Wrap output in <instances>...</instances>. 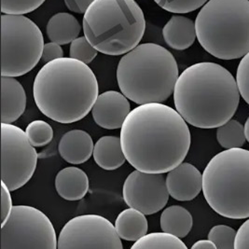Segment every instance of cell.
I'll use <instances>...</instances> for the list:
<instances>
[{"mask_svg":"<svg viewBox=\"0 0 249 249\" xmlns=\"http://www.w3.org/2000/svg\"><path fill=\"white\" fill-rule=\"evenodd\" d=\"M25 134L35 147H44L53 138L52 126L42 120H36L26 126Z\"/></svg>","mask_w":249,"mask_h":249,"instance_id":"d4e9b609","label":"cell"},{"mask_svg":"<svg viewBox=\"0 0 249 249\" xmlns=\"http://www.w3.org/2000/svg\"><path fill=\"white\" fill-rule=\"evenodd\" d=\"M166 186L173 199L192 201L203 191V175L192 163L182 162L168 172Z\"/></svg>","mask_w":249,"mask_h":249,"instance_id":"5bb4252c","label":"cell"},{"mask_svg":"<svg viewBox=\"0 0 249 249\" xmlns=\"http://www.w3.org/2000/svg\"><path fill=\"white\" fill-rule=\"evenodd\" d=\"M37 152L25 132L12 124H1V182L12 191L29 181L36 168Z\"/></svg>","mask_w":249,"mask_h":249,"instance_id":"30bf717a","label":"cell"},{"mask_svg":"<svg viewBox=\"0 0 249 249\" xmlns=\"http://www.w3.org/2000/svg\"><path fill=\"white\" fill-rule=\"evenodd\" d=\"M46 30L51 41L67 45L79 37L81 25L74 15L68 12H58L50 18Z\"/></svg>","mask_w":249,"mask_h":249,"instance_id":"ffe728a7","label":"cell"},{"mask_svg":"<svg viewBox=\"0 0 249 249\" xmlns=\"http://www.w3.org/2000/svg\"><path fill=\"white\" fill-rule=\"evenodd\" d=\"M132 249H187V246L169 232H151L135 242Z\"/></svg>","mask_w":249,"mask_h":249,"instance_id":"603a6c76","label":"cell"},{"mask_svg":"<svg viewBox=\"0 0 249 249\" xmlns=\"http://www.w3.org/2000/svg\"><path fill=\"white\" fill-rule=\"evenodd\" d=\"M82 28L99 53L118 56L139 45L146 20L136 0H94L84 13Z\"/></svg>","mask_w":249,"mask_h":249,"instance_id":"5b68a950","label":"cell"},{"mask_svg":"<svg viewBox=\"0 0 249 249\" xmlns=\"http://www.w3.org/2000/svg\"><path fill=\"white\" fill-rule=\"evenodd\" d=\"M90 183L86 173L80 168L70 166L58 172L55 189L60 197L67 201H79L85 197Z\"/></svg>","mask_w":249,"mask_h":249,"instance_id":"e0dca14e","label":"cell"},{"mask_svg":"<svg viewBox=\"0 0 249 249\" xmlns=\"http://www.w3.org/2000/svg\"><path fill=\"white\" fill-rule=\"evenodd\" d=\"M131 112L129 99L123 92L107 91L98 95L91 115L95 124L108 130L120 129Z\"/></svg>","mask_w":249,"mask_h":249,"instance_id":"4fadbf2b","label":"cell"},{"mask_svg":"<svg viewBox=\"0 0 249 249\" xmlns=\"http://www.w3.org/2000/svg\"><path fill=\"white\" fill-rule=\"evenodd\" d=\"M160 219L162 231L169 232L178 237H186L193 228V215L180 205H172L165 208Z\"/></svg>","mask_w":249,"mask_h":249,"instance_id":"7402d4cb","label":"cell"},{"mask_svg":"<svg viewBox=\"0 0 249 249\" xmlns=\"http://www.w3.org/2000/svg\"><path fill=\"white\" fill-rule=\"evenodd\" d=\"M234 249H249V218L242 224L237 231Z\"/></svg>","mask_w":249,"mask_h":249,"instance_id":"d6a6232c","label":"cell"},{"mask_svg":"<svg viewBox=\"0 0 249 249\" xmlns=\"http://www.w3.org/2000/svg\"><path fill=\"white\" fill-rule=\"evenodd\" d=\"M44 38L36 23L21 14L1 15V76L21 77L42 56Z\"/></svg>","mask_w":249,"mask_h":249,"instance_id":"ba28073f","label":"cell"},{"mask_svg":"<svg viewBox=\"0 0 249 249\" xmlns=\"http://www.w3.org/2000/svg\"><path fill=\"white\" fill-rule=\"evenodd\" d=\"M46 0H1V12L24 15L38 9Z\"/></svg>","mask_w":249,"mask_h":249,"instance_id":"f1b7e54d","label":"cell"},{"mask_svg":"<svg viewBox=\"0 0 249 249\" xmlns=\"http://www.w3.org/2000/svg\"><path fill=\"white\" fill-rule=\"evenodd\" d=\"M1 249H56L58 238L50 218L29 205H15L1 224Z\"/></svg>","mask_w":249,"mask_h":249,"instance_id":"9c48e42d","label":"cell"},{"mask_svg":"<svg viewBox=\"0 0 249 249\" xmlns=\"http://www.w3.org/2000/svg\"><path fill=\"white\" fill-rule=\"evenodd\" d=\"M245 134H246V138L249 143V117L245 124Z\"/></svg>","mask_w":249,"mask_h":249,"instance_id":"d590c367","label":"cell"},{"mask_svg":"<svg viewBox=\"0 0 249 249\" xmlns=\"http://www.w3.org/2000/svg\"><path fill=\"white\" fill-rule=\"evenodd\" d=\"M94 144L91 136L82 130H71L61 137L58 151L62 158L71 164H81L90 160Z\"/></svg>","mask_w":249,"mask_h":249,"instance_id":"2e32d148","label":"cell"},{"mask_svg":"<svg viewBox=\"0 0 249 249\" xmlns=\"http://www.w3.org/2000/svg\"><path fill=\"white\" fill-rule=\"evenodd\" d=\"M94 0H65L68 10L75 13H85Z\"/></svg>","mask_w":249,"mask_h":249,"instance_id":"836d02e7","label":"cell"},{"mask_svg":"<svg viewBox=\"0 0 249 249\" xmlns=\"http://www.w3.org/2000/svg\"><path fill=\"white\" fill-rule=\"evenodd\" d=\"M200 45L220 60L249 52V0H208L195 20Z\"/></svg>","mask_w":249,"mask_h":249,"instance_id":"8992f818","label":"cell"},{"mask_svg":"<svg viewBox=\"0 0 249 249\" xmlns=\"http://www.w3.org/2000/svg\"><path fill=\"white\" fill-rule=\"evenodd\" d=\"M98 53L99 52L91 45L85 36L75 38L71 42L69 50V55L71 58L77 59L87 65L94 60Z\"/></svg>","mask_w":249,"mask_h":249,"instance_id":"484cf974","label":"cell"},{"mask_svg":"<svg viewBox=\"0 0 249 249\" xmlns=\"http://www.w3.org/2000/svg\"><path fill=\"white\" fill-rule=\"evenodd\" d=\"M57 249H123L117 231L102 215H78L63 227L57 242Z\"/></svg>","mask_w":249,"mask_h":249,"instance_id":"8fae6325","label":"cell"},{"mask_svg":"<svg viewBox=\"0 0 249 249\" xmlns=\"http://www.w3.org/2000/svg\"><path fill=\"white\" fill-rule=\"evenodd\" d=\"M240 91L237 81L222 66L197 63L179 75L174 90L176 109L197 128H217L237 110Z\"/></svg>","mask_w":249,"mask_h":249,"instance_id":"7a4b0ae2","label":"cell"},{"mask_svg":"<svg viewBox=\"0 0 249 249\" xmlns=\"http://www.w3.org/2000/svg\"><path fill=\"white\" fill-rule=\"evenodd\" d=\"M162 36L172 49L187 50L193 46L197 37L195 22L186 16L173 15L162 28Z\"/></svg>","mask_w":249,"mask_h":249,"instance_id":"ac0fdd59","label":"cell"},{"mask_svg":"<svg viewBox=\"0 0 249 249\" xmlns=\"http://www.w3.org/2000/svg\"><path fill=\"white\" fill-rule=\"evenodd\" d=\"M127 161L136 170L165 174L183 162L191 147V132L177 109L162 103L139 105L121 130Z\"/></svg>","mask_w":249,"mask_h":249,"instance_id":"6da1fadb","label":"cell"},{"mask_svg":"<svg viewBox=\"0 0 249 249\" xmlns=\"http://www.w3.org/2000/svg\"><path fill=\"white\" fill-rule=\"evenodd\" d=\"M26 107L23 85L13 77H1V124L17 121Z\"/></svg>","mask_w":249,"mask_h":249,"instance_id":"9a60e30c","label":"cell"},{"mask_svg":"<svg viewBox=\"0 0 249 249\" xmlns=\"http://www.w3.org/2000/svg\"><path fill=\"white\" fill-rule=\"evenodd\" d=\"M115 229L121 239L136 242L147 233L146 215L135 208H127L116 218Z\"/></svg>","mask_w":249,"mask_h":249,"instance_id":"44dd1931","label":"cell"},{"mask_svg":"<svg viewBox=\"0 0 249 249\" xmlns=\"http://www.w3.org/2000/svg\"><path fill=\"white\" fill-rule=\"evenodd\" d=\"M236 81L241 96L249 105V52L239 63Z\"/></svg>","mask_w":249,"mask_h":249,"instance_id":"f546056e","label":"cell"},{"mask_svg":"<svg viewBox=\"0 0 249 249\" xmlns=\"http://www.w3.org/2000/svg\"><path fill=\"white\" fill-rule=\"evenodd\" d=\"M178 77L174 55L155 43L136 46L122 57L117 68L120 90L137 105L165 102Z\"/></svg>","mask_w":249,"mask_h":249,"instance_id":"277c9868","label":"cell"},{"mask_svg":"<svg viewBox=\"0 0 249 249\" xmlns=\"http://www.w3.org/2000/svg\"><path fill=\"white\" fill-rule=\"evenodd\" d=\"M193 249H215V244L211 240H199L192 247Z\"/></svg>","mask_w":249,"mask_h":249,"instance_id":"e575fe53","label":"cell"},{"mask_svg":"<svg viewBox=\"0 0 249 249\" xmlns=\"http://www.w3.org/2000/svg\"><path fill=\"white\" fill-rule=\"evenodd\" d=\"M62 57H64V51L60 44L53 41L46 43L41 56L42 62L49 63Z\"/></svg>","mask_w":249,"mask_h":249,"instance_id":"1f68e13d","label":"cell"},{"mask_svg":"<svg viewBox=\"0 0 249 249\" xmlns=\"http://www.w3.org/2000/svg\"><path fill=\"white\" fill-rule=\"evenodd\" d=\"M99 93L98 81L87 64L71 57L46 63L36 74L33 95L37 108L63 124L90 113Z\"/></svg>","mask_w":249,"mask_h":249,"instance_id":"3957f363","label":"cell"},{"mask_svg":"<svg viewBox=\"0 0 249 249\" xmlns=\"http://www.w3.org/2000/svg\"><path fill=\"white\" fill-rule=\"evenodd\" d=\"M93 159L104 170H116L124 164L125 157L121 138L117 136H102L94 144Z\"/></svg>","mask_w":249,"mask_h":249,"instance_id":"d6986e66","label":"cell"},{"mask_svg":"<svg viewBox=\"0 0 249 249\" xmlns=\"http://www.w3.org/2000/svg\"><path fill=\"white\" fill-rule=\"evenodd\" d=\"M203 193L218 215L249 218V150L230 148L211 159L203 174Z\"/></svg>","mask_w":249,"mask_h":249,"instance_id":"52a82bcc","label":"cell"},{"mask_svg":"<svg viewBox=\"0 0 249 249\" xmlns=\"http://www.w3.org/2000/svg\"><path fill=\"white\" fill-rule=\"evenodd\" d=\"M216 139L219 145L226 149L242 147L247 140L245 126L236 120H230L226 124L217 127Z\"/></svg>","mask_w":249,"mask_h":249,"instance_id":"cb8c5ba5","label":"cell"},{"mask_svg":"<svg viewBox=\"0 0 249 249\" xmlns=\"http://www.w3.org/2000/svg\"><path fill=\"white\" fill-rule=\"evenodd\" d=\"M12 207L11 190L6 186L5 183L1 182V224L7 220L12 212Z\"/></svg>","mask_w":249,"mask_h":249,"instance_id":"4dcf8cb0","label":"cell"},{"mask_svg":"<svg viewBox=\"0 0 249 249\" xmlns=\"http://www.w3.org/2000/svg\"><path fill=\"white\" fill-rule=\"evenodd\" d=\"M237 231L231 227L227 225L214 226L208 233V239L211 240L219 249H233Z\"/></svg>","mask_w":249,"mask_h":249,"instance_id":"4316f807","label":"cell"},{"mask_svg":"<svg viewBox=\"0 0 249 249\" xmlns=\"http://www.w3.org/2000/svg\"><path fill=\"white\" fill-rule=\"evenodd\" d=\"M123 195L129 207L137 209L145 215L160 212L164 208L170 196L166 178L162 174L146 173L136 169L125 179Z\"/></svg>","mask_w":249,"mask_h":249,"instance_id":"7c38bea8","label":"cell"},{"mask_svg":"<svg viewBox=\"0 0 249 249\" xmlns=\"http://www.w3.org/2000/svg\"><path fill=\"white\" fill-rule=\"evenodd\" d=\"M208 0H154L162 10L172 13H189L202 8Z\"/></svg>","mask_w":249,"mask_h":249,"instance_id":"83f0119b","label":"cell"}]
</instances>
